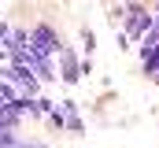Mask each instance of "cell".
<instances>
[{
  "mask_svg": "<svg viewBox=\"0 0 159 148\" xmlns=\"http://www.w3.org/2000/svg\"><path fill=\"white\" fill-rule=\"evenodd\" d=\"M59 56H63V81H70V85H74V81L81 78V67L74 63V56H70V52H63V48H59Z\"/></svg>",
  "mask_w": 159,
  "mask_h": 148,
  "instance_id": "cell-3",
  "label": "cell"
},
{
  "mask_svg": "<svg viewBox=\"0 0 159 148\" xmlns=\"http://www.w3.org/2000/svg\"><path fill=\"white\" fill-rule=\"evenodd\" d=\"M26 41H30V34H26V30H15V34L7 37V44H4V48H7V52L15 56V52H22V48H30Z\"/></svg>",
  "mask_w": 159,
  "mask_h": 148,
  "instance_id": "cell-4",
  "label": "cell"
},
{
  "mask_svg": "<svg viewBox=\"0 0 159 148\" xmlns=\"http://www.w3.org/2000/svg\"><path fill=\"white\" fill-rule=\"evenodd\" d=\"M30 48H34L37 56H56V52H59V37H56V30H52L48 22L34 26V34H30Z\"/></svg>",
  "mask_w": 159,
  "mask_h": 148,
  "instance_id": "cell-1",
  "label": "cell"
},
{
  "mask_svg": "<svg viewBox=\"0 0 159 148\" xmlns=\"http://www.w3.org/2000/svg\"><path fill=\"white\" fill-rule=\"evenodd\" d=\"M15 148H48V145H41V141H34V145H15Z\"/></svg>",
  "mask_w": 159,
  "mask_h": 148,
  "instance_id": "cell-6",
  "label": "cell"
},
{
  "mask_svg": "<svg viewBox=\"0 0 159 148\" xmlns=\"http://www.w3.org/2000/svg\"><path fill=\"white\" fill-rule=\"evenodd\" d=\"M7 37H11V26H7V22H0V44H7Z\"/></svg>",
  "mask_w": 159,
  "mask_h": 148,
  "instance_id": "cell-5",
  "label": "cell"
},
{
  "mask_svg": "<svg viewBox=\"0 0 159 148\" xmlns=\"http://www.w3.org/2000/svg\"><path fill=\"white\" fill-rule=\"evenodd\" d=\"M63 118H67V126H70V130H74V133H81V130H85V122H81L78 118V104H74V100H63Z\"/></svg>",
  "mask_w": 159,
  "mask_h": 148,
  "instance_id": "cell-2",
  "label": "cell"
}]
</instances>
